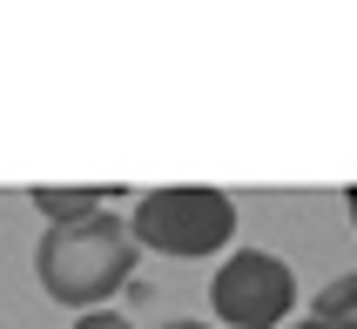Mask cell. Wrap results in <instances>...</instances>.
Here are the masks:
<instances>
[{
	"label": "cell",
	"instance_id": "5b68a950",
	"mask_svg": "<svg viewBox=\"0 0 357 329\" xmlns=\"http://www.w3.org/2000/svg\"><path fill=\"white\" fill-rule=\"evenodd\" d=\"M310 316L357 329V275H337V282H324V296H317V310H310Z\"/></svg>",
	"mask_w": 357,
	"mask_h": 329
},
{
	"label": "cell",
	"instance_id": "9c48e42d",
	"mask_svg": "<svg viewBox=\"0 0 357 329\" xmlns=\"http://www.w3.org/2000/svg\"><path fill=\"white\" fill-rule=\"evenodd\" d=\"M344 202H351V222H357V188H344Z\"/></svg>",
	"mask_w": 357,
	"mask_h": 329
},
{
	"label": "cell",
	"instance_id": "3957f363",
	"mask_svg": "<svg viewBox=\"0 0 357 329\" xmlns=\"http://www.w3.org/2000/svg\"><path fill=\"white\" fill-rule=\"evenodd\" d=\"M209 303L229 329H283V316L297 303V275L270 249H236L209 282Z\"/></svg>",
	"mask_w": 357,
	"mask_h": 329
},
{
	"label": "cell",
	"instance_id": "6da1fadb",
	"mask_svg": "<svg viewBox=\"0 0 357 329\" xmlns=\"http://www.w3.org/2000/svg\"><path fill=\"white\" fill-rule=\"evenodd\" d=\"M135 262H142V249L128 235V215H115V209H95L81 222H47V235L34 249L40 289L54 303H68V310H81V316L101 310L135 275Z\"/></svg>",
	"mask_w": 357,
	"mask_h": 329
},
{
	"label": "cell",
	"instance_id": "7a4b0ae2",
	"mask_svg": "<svg viewBox=\"0 0 357 329\" xmlns=\"http://www.w3.org/2000/svg\"><path fill=\"white\" fill-rule=\"evenodd\" d=\"M128 235H135V249L196 262V255L229 249V235H236V202H229L222 188H149L135 209H128Z\"/></svg>",
	"mask_w": 357,
	"mask_h": 329
},
{
	"label": "cell",
	"instance_id": "277c9868",
	"mask_svg": "<svg viewBox=\"0 0 357 329\" xmlns=\"http://www.w3.org/2000/svg\"><path fill=\"white\" fill-rule=\"evenodd\" d=\"M108 195L115 188H27V202H34L47 222H81V215H95V209H108Z\"/></svg>",
	"mask_w": 357,
	"mask_h": 329
},
{
	"label": "cell",
	"instance_id": "8992f818",
	"mask_svg": "<svg viewBox=\"0 0 357 329\" xmlns=\"http://www.w3.org/2000/svg\"><path fill=\"white\" fill-rule=\"evenodd\" d=\"M75 329H135V323L115 316V310H88V316H75Z\"/></svg>",
	"mask_w": 357,
	"mask_h": 329
},
{
	"label": "cell",
	"instance_id": "52a82bcc",
	"mask_svg": "<svg viewBox=\"0 0 357 329\" xmlns=\"http://www.w3.org/2000/svg\"><path fill=\"white\" fill-rule=\"evenodd\" d=\"M290 329H344V323H324V316H303V323H290Z\"/></svg>",
	"mask_w": 357,
	"mask_h": 329
},
{
	"label": "cell",
	"instance_id": "ba28073f",
	"mask_svg": "<svg viewBox=\"0 0 357 329\" xmlns=\"http://www.w3.org/2000/svg\"><path fill=\"white\" fill-rule=\"evenodd\" d=\"M162 329H209V323H189V316H182V323H162Z\"/></svg>",
	"mask_w": 357,
	"mask_h": 329
}]
</instances>
